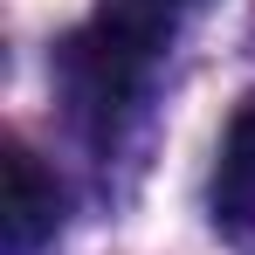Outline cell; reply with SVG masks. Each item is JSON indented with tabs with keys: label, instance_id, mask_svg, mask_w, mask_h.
<instances>
[{
	"label": "cell",
	"instance_id": "6da1fadb",
	"mask_svg": "<svg viewBox=\"0 0 255 255\" xmlns=\"http://www.w3.org/2000/svg\"><path fill=\"white\" fill-rule=\"evenodd\" d=\"M166 35H172V7H159V0H104L97 21H83L55 48V90H62L69 118L90 138H111L125 125V111L145 90V69L166 48Z\"/></svg>",
	"mask_w": 255,
	"mask_h": 255
},
{
	"label": "cell",
	"instance_id": "7a4b0ae2",
	"mask_svg": "<svg viewBox=\"0 0 255 255\" xmlns=\"http://www.w3.org/2000/svg\"><path fill=\"white\" fill-rule=\"evenodd\" d=\"M55 221H62V186L21 138H7V152H0V255H35L55 235Z\"/></svg>",
	"mask_w": 255,
	"mask_h": 255
},
{
	"label": "cell",
	"instance_id": "3957f363",
	"mask_svg": "<svg viewBox=\"0 0 255 255\" xmlns=\"http://www.w3.org/2000/svg\"><path fill=\"white\" fill-rule=\"evenodd\" d=\"M214 228L221 235H255V97L228 118L221 166H214Z\"/></svg>",
	"mask_w": 255,
	"mask_h": 255
},
{
	"label": "cell",
	"instance_id": "277c9868",
	"mask_svg": "<svg viewBox=\"0 0 255 255\" xmlns=\"http://www.w3.org/2000/svg\"><path fill=\"white\" fill-rule=\"evenodd\" d=\"M159 7H193V0H159Z\"/></svg>",
	"mask_w": 255,
	"mask_h": 255
}]
</instances>
